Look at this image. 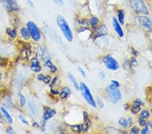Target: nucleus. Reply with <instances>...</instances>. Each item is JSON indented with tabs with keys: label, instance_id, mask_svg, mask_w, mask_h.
Wrapping results in <instances>:
<instances>
[{
	"label": "nucleus",
	"instance_id": "obj_10",
	"mask_svg": "<svg viewBox=\"0 0 152 134\" xmlns=\"http://www.w3.org/2000/svg\"><path fill=\"white\" fill-rule=\"evenodd\" d=\"M143 106V102L140 99H137L133 102L131 107V112L133 114L138 113L141 111V107Z\"/></svg>",
	"mask_w": 152,
	"mask_h": 134
},
{
	"label": "nucleus",
	"instance_id": "obj_17",
	"mask_svg": "<svg viewBox=\"0 0 152 134\" xmlns=\"http://www.w3.org/2000/svg\"><path fill=\"white\" fill-rule=\"evenodd\" d=\"M118 19L121 24H124V12L122 10H118Z\"/></svg>",
	"mask_w": 152,
	"mask_h": 134
},
{
	"label": "nucleus",
	"instance_id": "obj_13",
	"mask_svg": "<svg viewBox=\"0 0 152 134\" xmlns=\"http://www.w3.org/2000/svg\"><path fill=\"white\" fill-rule=\"evenodd\" d=\"M28 106H29V109H30L31 114L35 116L37 115L38 109H37V106H36V104L34 103L33 102L30 101L28 102Z\"/></svg>",
	"mask_w": 152,
	"mask_h": 134
},
{
	"label": "nucleus",
	"instance_id": "obj_21",
	"mask_svg": "<svg viewBox=\"0 0 152 134\" xmlns=\"http://www.w3.org/2000/svg\"><path fill=\"white\" fill-rule=\"evenodd\" d=\"M150 116V114H149V112L148 111V110H143L141 112V114H140V117L143 118V119H148L149 117Z\"/></svg>",
	"mask_w": 152,
	"mask_h": 134
},
{
	"label": "nucleus",
	"instance_id": "obj_27",
	"mask_svg": "<svg viewBox=\"0 0 152 134\" xmlns=\"http://www.w3.org/2000/svg\"><path fill=\"white\" fill-rule=\"evenodd\" d=\"M133 121L132 118H128L126 119V127H131L132 125H133Z\"/></svg>",
	"mask_w": 152,
	"mask_h": 134
},
{
	"label": "nucleus",
	"instance_id": "obj_31",
	"mask_svg": "<svg viewBox=\"0 0 152 134\" xmlns=\"http://www.w3.org/2000/svg\"><path fill=\"white\" fill-rule=\"evenodd\" d=\"M139 124L141 126H145V125H146L147 123H146L145 120V119H143V118L140 117V118H139Z\"/></svg>",
	"mask_w": 152,
	"mask_h": 134
},
{
	"label": "nucleus",
	"instance_id": "obj_3",
	"mask_svg": "<svg viewBox=\"0 0 152 134\" xmlns=\"http://www.w3.org/2000/svg\"><path fill=\"white\" fill-rule=\"evenodd\" d=\"M129 5L134 11L138 13L149 14L148 7L143 0H129Z\"/></svg>",
	"mask_w": 152,
	"mask_h": 134
},
{
	"label": "nucleus",
	"instance_id": "obj_15",
	"mask_svg": "<svg viewBox=\"0 0 152 134\" xmlns=\"http://www.w3.org/2000/svg\"><path fill=\"white\" fill-rule=\"evenodd\" d=\"M1 111L2 112V114H4L5 118H6V119L7 120V121H8L10 124H12L13 123V119H12V117L11 116L10 114H9L8 112L6 111V109L4 108V107H1Z\"/></svg>",
	"mask_w": 152,
	"mask_h": 134
},
{
	"label": "nucleus",
	"instance_id": "obj_22",
	"mask_svg": "<svg viewBox=\"0 0 152 134\" xmlns=\"http://www.w3.org/2000/svg\"><path fill=\"white\" fill-rule=\"evenodd\" d=\"M37 66H40L39 64V61L37 58H33L31 60V67H37Z\"/></svg>",
	"mask_w": 152,
	"mask_h": 134
},
{
	"label": "nucleus",
	"instance_id": "obj_2",
	"mask_svg": "<svg viewBox=\"0 0 152 134\" xmlns=\"http://www.w3.org/2000/svg\"><path fill=\"white\" fill-rule=\"evenodd\" d=\"M80 90L81 91V94L83 95V97H84L85 101L87 102L88 104L91 106L95 108L96 107V103L94 100V97H93L91 93L89 87L87 86L85 83L81 82L80 83Z\"/></svg>",
	"mask_w": 152,
	"mask_h": 134
},
{
	"label": "nucleus",
	"instance_id": "obj_26",
	"mask_svg": "<svg viewBox=\"0 0 152 134\" xmlns=\"http://www.w3.org/2000/svg\"><path fill=\"white\" fill-rule=\"evenodd\" d=\"M51 81H52V79H51V77L50 76V75H47V76H45V78H44V79H43L44 83H46V84L50 83Z\"/></svg>",
	"mask_w": 152,
	"mask_h": 134
},
{
	"label": "nucleus",
	"instance_id": "obj_35",
	"mask_svg": "<svg viewBox=\"0 0 152 134\" xmlns=\"http://www.w3.org/2000/svg\"><path fill=\"white\" fill-rule=\"evenodd\" d=\"M111 84H112V85H114V86H116V87H119V86H120V83L118 81H115V80H112V81H111Z\"/></svg>",
	"mask_w": 152,
	"mask_h": 134
},
{
	"label": "nucleus",
	"instance_id": "obj_29",
	"mask_svg": "<svg viewBox=\"0 0 152 134\" xmlns=\"http://www.w3.org/2000/svg\"><path fill=\"white\" fill-rule=\"evenodd\" d=\"M139 131H140V130H139V129L137 127H133L132 128V130H131V133H132V134H134V133L138 134L139 133Z\"/></svg>",
	"mask_w": 152,
	"mask_h": 134
},
{
	"label": "nucleus",
	"instance_id": "obj_36",
	"mask_svg": "<svg viewBox=\"0 0 152 134\" xmlns=\"http://www.w3.org/2000/svg\"><path fill=\"white\" fill-rule=\"evenodd\" d=\"M131 64L133 65V66H137L138 64V62H137V61L136 59H133L131 60Z\"/></svg>",
	"mask_w": 152,
	"mask_h": 134
},
{
	"label": "nucleus",
	"instance_id": "obj_16",
	"mask_svg": "<svg viewBox=\"0 0 152 134\" xmlns=\"http://www.w3.org/2000/svg\"><path fill=\"white\" fill-rule=\"evenodd\" d=\"M20 35L22 36V37H23L24 40H28L29 38L31 37L30 35H29V33L27 30V29L26 28H22L20 29Z\"/></svg>",
	"mask_w": 152,
	"mask_h": 134
},
{
	"label": "nucleus",
	"instance_id": "obj_24",
	"mask_svg": "<svg viewBox=\"0 0 152 134\" xmlns=\"http://www.w3.org/2000/svg\"><path fill=\"white\" fill-rule=\"evenodd\" d=\"M118 124L122 127H126V119L122 117L119 119Z\"/></svg>",
	"mask_w": 152,
	"mask_h": 134
},
{
	"label": "nucleus",
	"instance_id": "obj_7",
	"mask_svg": "<svg viewBox=\"0 0 152 134\" xmlns=\"http://www.w3.org/2000/svg\"><path fill=\"white\" fill-rule=\"evenodd\" d=\"M136 21L141 27L148 31H152V21L148 17L145 16H139L136 18Z\"/></svg>",
	"mask_w": 152,
	"mask_h": 134
},
{
	"label": "nucleus",
	"instance_id": "obj_1",
	"mask_svg": "<svg viewBox=\"0 0 152 134\" xmlns=\"http://www.w3.org/2000/svg\"><path fill=\"white\" fill-rule=\"evenodd\" d=\"M57 24L59 28L60 29L61 31L63 33L64 37L69 41L72 42L73 40V34L70 27L68 25L67 21L62 16L59 15L57 16Z\"/></svg>",
	"mask_w": 152,
	"mask_h": 134
},
{
	"label": "nucleus",
	"instance_id": "obj_18",
	"mask_svg": "<svg viewBox=\"0 0 152 134\" xmlns=\"http://www.w3.org/2000/svg\"><path fill=\"white\" fill-rule=\"evenodd\" d=\"M71 129L73 131L75 132H80V131L83 130V125H71Z\"/></svg>",
	"mask_w": 152,
	"mask_h": 134
},
{
	"label": "nucleus",
	"instance_id": "obj_19",
	"mask_svg": "<svg viewBox=\"0 0 152 134\" xmlns=\"http://www.w3.org/2000/svg\"><path fill=\"white\" fill-rule=\"evenodd\" d=\"M6 33L12 38H15V37H16V36H17V32H16V30H14V29H6Z\"/></svg>",
	"mask_w": 152,
	"mask_h": 134
},
{
	"label": "nucleus",
	"instance_id": "obj_33",
	"mask_svg": "<svg viewBox=\"0 0 152 134\" xmlns=\"http://www.w3.org/2000/svg\"><path fill=\"white\" fill-rule=\"evenodd\" d=\"M44 78H45V76H44V75L43 74H39L37 75V80L39 81H43Z\"/></svg>",
	"mask_w": 152,
	"mask_h": 134
},
{
	"label": "nucleus",
	"instance_id": "obj_47",
	"mask_svg": "<svg viewBox=\"0 0 152 134\" xmlns=\"http://www.w3.org/2000/svg\"><path fill=\"white\" fill-rule=\"evenodd\" d=\"M3 118V114H2V112L0 111V119Z\"/></svg>",
	"mask_w": 152,
	"mask_h": 134
},
{
	"label": "nucleus",
	"instance_id": "obj_8",
	"mask_svg": "<svg viewBox=\"0 0 152 134\" xmlns=\"http://www.w3.org/2000/svg\"><path fill=\"white\" fill-rule=\"evenodd\" d=\"M5 8L10 11H18L19 6L16 0H1Z\"/></svg>",
	"mask_w": 152,
	"mask_h": 134
},
{
	"label": "nucleus",
	"instance_id": "obj_28",
	"mask_svg": "<svg viewBox=\"0 0 152 134\" xmlns=\"http://www.w3.org/2000/svg\"><path fill=\"white\" fill-rule=\"evenodd\" d=\"M18 117H19V119H20V120L21 121L22 123H23L24 124H25V125H28V121L26 120L25 118H24L23 115H21V114H20V115L18 116Z\"/></svg>",
	"mask_w": 152,
	"mask_h": 134
},
{
	"label": "nucleus",
	"instance_id": "obj_46",
	"mask_svg": "<svg viewBox=\"0 0 152 134\" xmlns=\"http://www.w3.org/2000/svg\"><path fill=\"white\" fill-rule=\"evenodd\" d=\"M28 5H30V6L31 7H33V3L31 1H28Z\"/></svg>",
	"mask_w": 152,
	"mask_h": 134
},
{
	"label": "nucleus",
	"instance_id": "obj_39",
	"mask_svg": "<svg viewBox=\"0 0 152 134\" xmlns=\"http://www.w3.org/2000/svg\"><path fill=\"white\" fill-rule=\"evenodd\" d=\"M57 79H58V77H55L54 79H53V81H52V82H51V85H50V87H52L53 85H55L54 84L56 83V82L57 81Z\"/></svg>",
	"mask_w": 152,
	"mask_h": 134
},
{
	"label": "nucleus",
	"instance_id": "obj_4",
	"mask_svg": "<svg viewBox=\"0 0 152 134\" xmlns=\"http://www.w3.org/2000/svg\"><path fill=\"white\" fill-rule=\"evenodd\" d=\"M107 96L113 103H117L122 98V93L118 87L110 84L107 88Z\"/></svg>",
	"mask_w": 152,
	"mask_h": 134
},
{
	"label": "nucleus",
	"instance_id": "obj_37",
	"mask_svg": "<svg viewBox=\"0 0 152 134\" xmlns=\"http://www.w3.org/2000/svg\"><path fill=\"white\" fill-rule=\"evenodd\" d=\"M51 93L53 95H58L60 93H59V92L57 91V90H55V89H51Z\"/></svg>",
	"mask_w": 152,
	"mask_h": 134
},
{
	"label": "nucleus",
	"instance_id": "obj_48",
	"mask_svg": "<svg viewBox=\"0 0 152 134\" xmlns=\"http://www.w3.org/2000/svg\"><path fill=\"white\" fill-rule=\"evenodd\" d=\"M1 79V73H0V80Z\"/></svg>",
	"mask_w": 152,
	"mask_h": 134
},
{
	"label": "nucleus",
	"instance_id": "obj_38",
	"mask_svg": "<svg viewBox=\"0 0 152 134\" xmlns=\"http://www.w3.org/2000/svg\"><path fill=\"white\" fill-rule=\"evenodd\" d=\"M148 131H149V129H148V127H147L144 128L143 130H141V133H143V134L148 133Z\"/></svg>",
	"mask_w": 152,
	"mask_h": 134
},
{
	"label": "nucleus",
	"instance_id": "obj_12",
	"mask_svg": "<svg viewBox=\"0 0 152 134\" xmlns=\"http://www.w3.org/2000/svg\"><path fill=\"white\" fill-rule=\"evenodd\" d=\"M71 94V90L68 87H65L62 89V91L60 94V97L62 99H66L67 97H68Z\"/></svg>",
	"mask_w": 152,
	"mask_h": 134
},
{
	"label": "nucleus",
	"instance_id": "obj_45",
	"mask_svg": "<svg viewBox=\"0 0 152 134\" xmlns=\"http://www.w3.org/2000/svg\"><path fill=\"white\" fill-rule=\"evenodd\" d=\"M33 127H38L39 125H38L37 123H36V122H35V123H34L33 124Z\"/></svg>",
	"mask_w": 152,
	"mask_h": 134
},
{
	"label": "nucleus",
	"instance_id": "obj_14",
	"mask_svg": "<svg viewBox=\"0 0 152 134\" xmlns=\"http://www.w3.org/2000/svg\"><path fill=\"white\" fill-rule=\"evenodd\" d=\"M68 79H69L70 81L72 83L73 86H74L75 88L76 89V90H77V91H79L80 90V86L78 84L77 81H76L75 77L73 76V75L72 74L71 72H68Z\"/></svg>",
	"mask_w": 152,
	"mask_h": 134
},
{
	"label": "nucleus",
	"instance_id": "obj_11",
	"mask_svg": "<svg viewBox=\"0 0 152 134\" xmlns=\"http://www.w3.org/2000/svg\"><path fill=\"white\" fill-rule=\"evenodd\" d=\"M56 113V112L54 110L49 108V107H46V108H45V111H44V113L43 114V119L44 121H48L51 118H52Z\"/></svg>",
	"mask_w": 152,
	"mask_h": 134
},
{
	"label": "nucleus",
	"instance_id": "obj_40",
	"mask_svg": "<svg viewBox=\"0 0 152 134\" xmlns=\"http://www.w3.org/2000/svg\"><path fill=\"white\" fill-rule=\"evenodd\" d=\"M78 70H79V72L80 74H81L83 77H85V72L84 71V70L81 68H78Z\"/></svg>",
	"mask_w": 152,
	"mask_h": 134
},
{
	"label": "nucleus",
	"instance_id": "obj_32",
	"mask_svg": "<svg viewBox=\"0 0 152 134\" xmlns=\"http://www.w3.org/2000/svg\"><path fill=\"white\" fill-rule=\"evenodd\" d=\"M45 65L46 66V67H49V68H50H50H51V67H52V66H53V64L52 62H51V61L50 60H48L45 62Z\"/></svg>",
	"mask_w": 152,
	"mask_h": 134
},
{
	"label": "nucleus",
	"instance_id": "obj_30",
	"mask_svg": "<svg viewBox=\"0 0 152 134\" xmlns=\"http://www.w3.org/2000/svg\"><path fill=\"white\" fill-rule=\"evenodd\" d=\"M31 69L33 70V71L35 72H39L41 71V68L40 66H37V67H30Z\"/></svg>",
	"mask_w": 152,
	"mask_h": 134
},
{
	"label": "nucleus",
	"instance_id": "obj_43",
	"mask_svg": "<svg viewBox=\"0 0 152 134\" xmlns=\"http://www.w3.org/2000/svg\"><path fill=\"white\" fill-rule=\"evenodd\" d=\"M83 115H84V121L87 122V117H88L87 113H86V112H84V113H83Z\"/></svg>",
	"mask_w": 152,
	"mask_h": 134
},
{
	"label": "nucleus",
	"instance_id": "obj_34",
	"mask_svg": "<svg viewBox=\"0 0 152 134\" xmlns=\"http://www.w3.org/2000/svg\"><path fill=\"white\" fill-rule=\"evenodd\" d=\"M57 67H56V66H54V65H53L52 67H51V68H50V70H51V72H53V73H55L56 71H57Z\"/></svg>",
	"mask_w": 152,
	"mask_h": 134
},
{
	"label": "nucleus",
	"instance_id": "obj_9",
	"mask_svg": "<svg viewBox=\"0 0 152 134\" xmlns=\"http://www.w3.org/2000/svg\"><path fill=\"white\" fill-rule=\"evenodd\" d=\"M112 25H113V28L116 31V33L118 34V35L120 37H122L124 36V32L122 31L121 24L115 17L112 18Z\"/></svg>",
	"mask_w": 152,
	"mask_h": 134
},
{
	"label": "nucleus",
	"instance_id": "obj_25",
	"mask_svg": "<svg viewBox=\"0 0 152 134\" xmlns=\"http://www.w3.org/2000/svg\"><path fill=\"white\" fill-rule=\"evenodd\" d=\"M97 105L99 106L100 108H103L104 107V103L103 102L102 100L100 98V97H97Z\"/></svg>",
	"mask_w": 152,
	"mask_h": 134
},
{
	"label": "nucleus",
	"instance_id": "obj_6",
	"mask_svg": "<svg viewBox=\"0 0 152 134\" xmlns=\"http://www.w3.org/2000/svg\"><path fill=\"white\" fill-rule=\"evenodd\" d=\"M103 62L107 69L110 70H116L119 68L117 61L110 56H106L103 58Z\"/></svg>",
	"mask_w": 152,
	"mask_h": 134
},
{
	"label": "nucleus",
	"instance_id": "obj_41",
	"mask_svg": "<svg viewBox=\"0 0 152 134\" xmlns=\"http://www.w3.org/2000/svg\"><path fill=\"white\" fill-rule=\"evenodd\" d=\"M6 132L8 133H14V131L13 130H12V127H9L8 130H6Z\"/></svg>",
	"mask_w": 152,
	"mask_h": 134
},
{
	"label": "nucleus",
	"instance_id": "obj_44",
	"mask_svg": "<svg viewBox=\"0 0 152 134\" xmlns=\"http://www.w3.org/2000/svg\"><path fill=\"white\" fill-rule=\"evenodd\" d=\"M99 76L101 77V78H102V79H104L105 78V73H104V72H100Z\"/></svg>",
	"mask_w": 152,
	"mask_h": 134
},
{
	"label": "nucleus",
	"instance_id": "obj_20",
	"mask_svg": "<svg viewBox=\"0 0 152 134\" xmlns=\"http://www.w3.org/2000/svg\"><path fill=\"white\" fill-rule=\"evenodd\" d=\"M18 96H19V98H20V105L21 107H24L26 104L25 97H24L23 96V94H22L21 93H19Z\"/></svg>",
	"mask_w": 152,
	"mask_h": 134
},
{
	"label": "nucleus",
	"instance_id": "obj_5",
	"mask_svg": "<svg viewBox=\"0 0 152 134\" xmlns=\"http://www.w3.org/2000/svg\"><path fill=\"white\" fill-rule=\"evenodd\" d=\"M26 27L31 37L34 41H39L41 39V33L40 29L37 26V24L33 21H29L26 24Z\"/></svg>",
	"mask_w": 152,
	"mask_h": 134
},
{
	"label": "nucleus",
	"instance_id": "obj_42",
	"mask_svg": "<svg viewBox=\"0 0 152 134\" xmlns=\"http://www.w3.org/2000/svg\"><path fill=\"white\" fill-rule=\"evenodd\" d=\"M53 1L58 4H63V0H53Z\"/></svg>",
	"mask_w": 152,
	"mask_h": 134
},
{
	"label": "nucleus",
	"instance_id": "obj_23",
	"mask_svg": "<svg viewBox=\"0 0 152 134\" xmlns=\"http://www.w3.org/2000/svg\"><path fill=\"white\" fill-rule=\"evenodd\" d=\"M98 22H99V19H98V18H97V17H93V18H91V19L90 20V25L93 26V27H94V26L97 25Z\"/></svg>",
	"mask_w": 152,
	"mask_h": 134
}]
</instances>
